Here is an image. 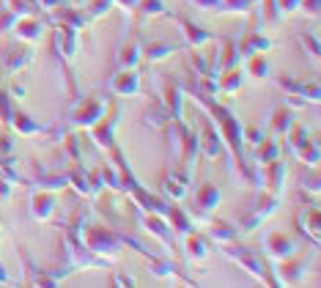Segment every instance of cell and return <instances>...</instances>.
I'll return each instance as SVG.
<instances>
[{
	"label": "cell",
	"instance_id": "obj_5",
	"mask_svg": "<svg viewBox=\"0 0 321 288\" xmlns=\"http://www.w3.org/2000/svg\"><path fill=\"white\" fill-rule=\"evenodd\" d=\"M285 143H288L291 154L299 159L305 167H318L321 162V151H318V140L310 137L305 124H294L288 132H285Z\"/></svg>",
	"mask_w": 321,
	"mask_h": 288
},
{
	"label": "cell",
	"instance_id": "obj_53",
	"mask_svg": "<svg viewBox=\"0 0 321 288\" xmlns=\"http://www.w3.org/2000/svg\"><path fill=\"white\" fill-rule=\"evenodd\" d=\"M9 93H11V99H14V102H22V99H25V85H19V83H11Z\"/></svg>",
	"mask_w": 321,
	"mask_h": 288
},
{
	"label": "cell",
	"instance_id": "obj_39",
	"mask_svg": "<svg viewBox=\"0 0 321 288\" xmlns=\"http://www.w3.org/2000/svg\"><path fill=\"white\" fill-rule=\"evenodd\" d=\"M297 42L307 52V58H310L313 63H318V58H321V42H318L316 33H313V30H297Z\"/></svg>",
	"mask_w": 321,
	"mask_h": 288
},
{
	"label": "cell",
	"instance_id": "obj_7",
	"mask_svg": "<svg viewBox=\"0 0 321 288\" xmlns=\"http://www.w3.org/2000/svg\"><path fill=\"white\" fill-rule=\"evenodd\" d=\"M277 203H280L277 195H272V192H261V195L252 200L250 209L242 214V220H239V228H236V231H239V233H252L266 217H272V214L277 211Z\"/></svg>",
	"mask_w": 321,
	"mask_h": 288
},
{
	"label": "cell",
	"instance_id": "obj_12",
	"mask_svg": "<svg viewBox=\"0 0 321 288\" xmlns=\"http://www.w3.org/2000/svg\"><path fill=\"white\" fill-rule=\"evenodd\" d=\"M297 228L302 233V239L310 244V250H318L321 244V211H318V203H310V206H302L297 214Z\"/></svg>",
	"mask_w": 321,
	"mask_h": 288
},
{
	"label": "cell",
	"instance_id": "obj_49",
	"mask_svg": "<svg viewBox=\"0 0 321 288\" xmlns=\"http://www.w3.org/2000/svg\"><path fill=\"white\" fill-rule=\"evenodd\" d=\"M299 11H305L307 17L321 14V0H299Z\"/></svg>",
	"mask_w": 321,
	"mask_h": 288
},
{
	"label": "cell",
	"instance_id": "obj_24",
	"mask_svg": "<svg viewBox=\"0 0 321 288\" xmlns=\"http://www.w3.org/2000/svg\"><path fill=\"white\" fill-rule=\"evenodd\" d=\"M9 126L17 132V135H22V137H36V135H47L50 132V126H44V124H39L33 116H28L25 110H19V107H14V113H11V121Z\"/></svg>",
	"mask_w": 321,
	"mask_h": 288
},
{
	"label": "cell",
	"instance_id": "obj_55",
	"mask_svg": "<svg viewBox=\"0 0 321 288\" xmlns=\"http://www.w3.org/2000/svg\"><path fill=\"white\" fill-rule=\"evenodd\" d=\"M66 0H39V9H44V11H52V9H58V6H63Z\"/></svg>",
	"mask_w": 321,
	"mask_h": 288
},
{
	"label": "cell",
	"instance_id": "obj_8",
	"mask_svg": "<svg viewBox=\"0 0 321 288\" xmlns=\"http://www.w3.org/2000/svg\"><path fill=\"white\" fill-rule=\"evenodd\" d=\"M165 17H168V19H173V22L179 25V30H181V36H184V44H187L189 50H201L203 44L217 42L214 33L206 30V28H201V25H198L192 17H187L184 11H168Z\"/></svg>",
	"mask_w": 321,
	"mask_h": 288
},
{
	"label": "cell",
	"instance_id": "obj_1",
	"mask_svg": "<svg viewBox=\"0 0 321 288\" xmlns=\"http://www.w3.org/2000/svg\"><path fill=\"white\" fill-rule=\"evenodd\" d=\"M189 93H192L195 102L209 113V118L214 121L217 132H220V137H222V143L231 149V157H234V162H236L239 178H242L244 184L258 187L255 167H252L250 162H244V140H242V124H239V118L225 104L217 102L214 96H209V93H203V91H198V88H189Z\"/></svg>",
	"mask_w": 321,
	"mask_h": 288
},
{
	"label": "cell",
	"instance_id": "obj_27",
	"mask_svg": "<svg viewBox=\"0 0 321 288\" xmlns=\"http://www.w3.org/2000/svg\"><path fill=\"white\" fill-rule=\"evenodd\" d=\"M184 44H173V42H140V52L148 63H159L170 58L173 52H179Z\"/></svg>",
	"mask_w": 321,
	"mask_h": 288
},
{
	"label": "cell",
	"instance_id": "obj_44",
	"mask_svg": "<svg viewBox=\"0 0 321 288\" xmlns=\"http://www.w3.org/2000/svg\"><path fill=\"white\" fill-rule=\"evenodd\" d=\"M299 190H302V192H310V195H318V192H321L318 167H310V176H302V182H299Z\"/></svg>",
	"mask_w": 321,
	"mask_h": 288
},
{
	"label": "cell",
	"instance_id": "obj_52",
	"mask_svg": "<svg viewBox=\"0 0 321 288\" xmlns=\"http://www.w3.org/2000/svg\"><path fill=\"white\" fill-rule=\"evenodd\" d=\"M110 283H113V285H126V288H132V285H135V280H132V277H126V274H118V272H113Z\"/></svg>",
	"mask_w": 321,
	"mask_h": 288
},
{
	"label": "cell",
	"instance_id": "obj_28",
	"mask_svg": "<svg viewBox=\"0 0 321 288\" xmlns=\"http://www.w3.org/2000/svg\"><path fill=\"white\" fill-rule=\"evenodd\" d=\"M220 200H222L220 187L211 184V182H203V184L195 190V206H198L201 211H214L217 206H220Z\"/></svg>",
	"mask_w": 321,
	"mask_h": 288
},
{
	"label": "cell",
	"instance_id": "obj_30",
	"mask_svg": "<svg viewBox=\"0 0 321 288\" xmlns=\"http://www.w3.org/2000/svg\"><path fill=\"white\" fill-rule=\"evenodd\" d=\"M294 124H297V121H294V110H291L288 104L275 107V110H272V118H269V132H272L275 137H285V132H288Z\"/></svg>",
	"mask_w": 321,
	"mask_h": 288
},
{
	"label": "cell",
	"instance_id": "obj_57",
	"mask_svg": "<svg viewBox=\"0 0 321 288\" xmlns=\"http://www.w3.org/2000/svg\"><path fill=\"white\" fill-rule=\"evenodd\" d=\"M11 283V277H9V272H6V266L0 264V285H9Z\"/></svg>",
	"mask_w": 321,
	"mask_h": 288
},
{
	"label": "cell",
	"instance_id": "obj_3",
	"mask_svg": "<svg viewBox=\"0 0 321 288\" xmlns=\"http://www.w3.org/2000/svg\"><path fill=\"white\" fill-rule=\"evenodd\" d=\"M80 242H83L93 256L99 258H107L113 261L124 250L121 244V236H118V228H107V225H93V223H83V231H80Z\"/></svg>",
	"mask_w": 321,
	"mask_h": 288
},
{
	"label": "cell",
	"instance_id": "obj_21",
	"mask_svg": "<svg viewBox=\"0 0 321 288\" xmlns=\"http://www.w3.org/2000/svg\"><path fill=\"white\" fill-rule=\"evenodd\" d=\"M258 170H261V178H264V184L266 187V192H272V195H283V187H285V162L283 159H272V162H266V165H258Z\"/></svg>",
	"mask_w": 321,
	"mask_h": 288
},
{
	"label": "cell",
	"instance_id": "obj_50",
	"mask_svg": "<svg viewBox=\"0 0 321 288\" xmlns=\"http://www.w3.org/2000/svg\"><path fill=\"white\" fill-rule=\"evenodd\" d=\"M277 9H280V17L297 14L299 11V0H277Z\"/></svg>",
	"mask_w": 321,
	"mask_h": 288
},
{
	"label": "cell",
	"instance_id": "obj_6",
	"mask_svg": "<svg viewBox=\"0 0 321 288\" xmlns=\"http://www.w3.org/2000/svg\"><path fill=\"white\" fill-rule=\"evenodd\" d=\"M52 22V47H55V55L60 63H66V71L72 75V63L77 58V39L80 30L72 28L66 22H58V19H50Z\"/></svg>",
	"mask_w": 321,
	"mask_h": 288
},
{
	"label": "cell",
	"instance_id": "obj_11",
	"mask_svg": "<svg viewBox=\"0 0 321 288\" xmlns=\"http://www.w3.org/2000/svg\"><path fill=\"white\" fill-rule=\"evenodd\" d=\"M107 91L118 99H132V96H140L143 93V77L138 69H118L115 75L107 80Z\"/></svg>",
	"mask_w": 321,
	"mask_h": 288
},
{
	"label": "cell",
	"instance_id": "obj_16",
	"mask_svg": "<svg viewBox=\"0 0 321 288\" xmlns=\"http://www.w3.org/2000/svg\"><path fill=\"white\" fill-rule=\"evenodd\" d=\"M135 220L143 225V231H146V233H151V236L159 239L168 250H173V231H170V225H168L165 217H159V214H148V211H143V209L135 206Z\"/></svg>",
	"mask_w": 321,
	"mask_h": 288
},
{
	"label": "cell",
	"instance_id": "obj_42",
	"mask_svg": "<svg viewBox=\"0 0 321 288\" xmlns=\"http://www.w3.org/2000/svg\"><path fill=\"white\" fill-rule=\"evenodd\" d=\"M63 159H69V162H80L83 159V154H80V137L77 135H63Z\"/></svg>",
	"mask_w": 321,
	"mask_h": 288
},
{
	"label": "cell",
	"instance_id": "obj_43",
	"mask_svg": "<svg viewBox=\"0 0 321 288\" xmlns=\"http://www.w3.org/2000/svg\"><path fill=\"white\" fill-rule=\"evenodd\" d=\"M14 107H17V102L11 99V93L0 88V124H6V126H9V121H11V113H14Z\"/></svg>",
	"mask_w": 321,
	"mask_h": 288
},
{
	"label": "cell",
	"instance_id": "obj_33",
	"mask_svg": "<svg viewBox=\"0 0 321 288\" xmlns=\"http://www.w3.org/2000/svg\"><path fill=\"white\" fill-rule=\"evenodd\" d=\"M66 182H69L80 195L91 198V176H88V170L83 167V162H72L69 165V170H66Z\"/></svg>",
	"mask_w": 321,
	"mask_h": 288
},
{
	"label": "cell",
	"instance_id": "obj_13",
	"mask_svg": "<svg viewBox=\"0 0 321 288\" xmlns=\"http://www.w3.org/2000/svg\"><path fill=\"white\" fill-rule=\"evenodd\" d=\"M198 154L206 157V159H217V157L225 154V143H222L220 132H217V126L209 116H203V121H201V132H198Z\"/></svg>",
	"mask_w": 321,
	"mask_h": 288
},
{
	"label": "cell",
	"instance_id": "obj_15",
	"mask_svg": "<svg viewBox=\"0 0 321 288\" xmlns=\"http://www.w3.org/2000/svg\"><path fill=\"white\" fill-rule=\"evenodd\" d=\"M302 253L299 242H294L288 233H280V231H272L264 236V256L272 258V261H283V258H291Z\"/></svg>",
	"mask_w": 321,
	"mask_h": 288
},
{
	"label": "cell",
	"instance_id": "obj_51",
	"mask_svg": "<svg viewBox=\"0 0 321 288\" xmlns=\"http://www.w3.org/2000/svg\"><path fill=\"white\" fill-rule=\"evenodd\" d=\"M0 157H6V159L14 157V140L9 135H0Z\"/></svg>",
	"mask_w": 321,
	"mask_h": 288
},
{
	"label": "cell",
	"instance_id": "obj_2",
	"mask_svg": "<svg viewBox=\"0 0 321 288\" xmlns=\"http://www.w3.org/2000/svg\"><path fill=\"white\" fill-rule=\"evenodd\" d=\"M220 253H222L225 258L234 261L236 266H242V269L247 272L252 280H258V283H264V285H277V280H275V274H272L269 264H266V256H264V253L247 250V247L234 244V242L220 244Z\"/></svg>",
	"mask_w": 321,
	"mask_h": 288
},
{
	"label": "cell",
	"instance_id": "obj_22",
	"mask_svg": "<svg viewBox=\"0 0 321 288\" xmlns=\"http://www.w3.org/2000/svg\"><path fill=\"white\" fill-rule=\"evenodd\" d=\"M272 47H275V42L264 30H244V36L236 42V52L239 58H247V55H255V52H269Z\"/></svg>",
	"mask_w": 321,
	"mask_h": 288
},
{
	"label": "cell",
	"instance_id": "obj_56",
	"mask_svg": "<svg viewBox=\"0 0 321 288\" xmlns=\"http://www.w3.org/2000/svg\"><path fill=\"white\" fill-rule=\"evenodd\" d=\"M138 3L140 0H115V6H121V9H126V11H135L138 9Z\"/></svg>",
	"mask_w": 321,
	"mask_h": 288
},
{
	"label": "cell",
	"instance_id": "obj_23",
	"mask_svg": "<svg viewBox=\"0 0 321 288\" xmlns=\"http://www.w3.org/2000/svg\"><path fill=\"white\" fill-rule=\"evenodd\" d=\"M11 33H14L19 42H25V44H36V42H42L44 22H42V19H39L36 14H25V17H19L17 22H14Z\"/></svg>",
	"mask_w": 321,
	"mask_h": 288
},
{
	"label": "cell",
	"instance_id": "obj_38",
	"mask_svg": "<svg viewBox=\"0 0 321 288\" xmlns=\"http://www.w3.org/2000/svg\"><path fill=\"white\" fill-rule=\"evenodd\" d=\"M168 11L170 9L165 6V0H140L135 14H138L140 22H146V19H154V17H165Z\"/></svg>",
	"mask_w": 321,
	"mask_h": 288
},
{
	"label": "cell",
	"instance_id": "obj_34",
	"mask_svg": "<svg viewBox=\"0 0 321 288\" xmlns=\"http://www.w3.org/2000/svg\"><path fill=\"white\" fill-rule=\"evenodd\" d=\"M280 151H283V149H280L277 137H275V135H272V137L266 135L261 143L255 146V157H252V162H255V167H258V165H266V162H272V159H277Z\"/></svg>",
	"mask_w": 321,
	"mask_h": 288
},
{
	"label": "cell",
	"instance_id": "obj_35",
	"mask_svg": "<svg viewBox=\"0 0 321 288\" xmlns=\"http://www.w3.org/2000/svg\"><path fill=\"white\" fill-rule=\"evenodd\" d=\"M140 61H143L140 39H132L129 44H121V50H118V69H138Z\"/></svg>",
	"mask_w": 321,
	"mask_h": 288
},
{
	"label": "cell",
	"instance_id": "obj_31",
	"mask_svg": "<svg viewBox=\"0 0 321 288\" xmlns=\"http://www.w3.org/2000/svg\"><path fill=\"white\" fill-rule=\"evenodd\" d=\"M143 124L151 126V129H165V126L170 124L168 110H165V104H162L159 99H151V102L146 104V110H143Z\"/></svg>",
	"mask_w": 321,
	"mask_h": 288
},
{
	"label": "cell",
	"instance_id": "obj_45",
	"mask_svg": "<svg viewBox=\"0 0 321 288\" xmlns=\"http://www.w3.org/2000/svg\"><path fill=\"white\" fill-rule=\"evenodd\" d=\"M189 66L195 69L198 77H206L209 75V55H203L201 50H192L189 52Z\"/></svg>",
	"mask_w": 321,
	"mask_h": 288
},
{
	"label": "cell",
	"instance_id": "obj_47",
	"mask_svg": "<svg viewBox=\"0 0 321 288\" xmlns=\"http://www.w3.org/2000/svg\"><path fill=\"white\" fill-rule=\"evenodd\" d=\"M17 19H19V14H14V11H9V9H0V33H11Z\"/></svg>",
	"mask_w": 321,
	"mask_h": 288
},
{
	"label": "cell",
	"instance_id": "obj_14",
	"mask_svg": "<svg viewBox=\"0 0 321 288\" xmlns=\"http://www.w3.org/2000/svg\"><path fill=\"white\" fill-rule=\"evenodd\" d=\"M275 280L277 285H299L307 274V261L302 258V253L291 258H283V261H275Z\"/></svg>",
	"mask_w": 321,
	"mask_h": 288
},
{
	"label": "cell",
	"instance_id": "obj_10",
	"mask_svg": "<svg viewBox=\"0 0 321 288\" xmlns=\"http://www.w3.org/2000/svg\"><path fill=\"white\" fill-rule=\"evenodd\" d=\"M275 83H277V88L283 91V96H302L307 104H318L321 102V85L316 83V80L302 83V80H297L291 75H277Z\"/></svg>",
	"mask_w": 321,
	"mask_h": 288
},
{
	"label": "cell",
	"instance_id": "obj_41",
	"mask_svg": "<svg viewBox=\"0 0 321 288\" xmlns=\"http://www.w3.org/2000/svg\"><path fill=\"white\" fill-rule=\"evenodd\" d=\"M115 9V0H85V14L91 19H102Z\"/></svg>",
	"mask_w": 321,
	"mask_h": 288
},
{
	"label": "cell",
	"instance_id": "obj_19",
	"mask_svg": "<svg viewBox=\"0 0 321 288\" xmlns=\"http://www.w3.org/2000/svg\"><path fill=\"white\" fill-rule=\"evenodd\" d=\"M30 214L33 220H39V223H50L52 217H55V209H58V195L50 190H33L30 192Z\"/></svg>",
	"mask_w": 321,
	"mask_h": 288
},
{
	"label": "cell",
	"instance_id": "obj_58",
	"mask_svg": "<svg viewBox=\"0 0 321 288\" xmlns=\"http://www.w3.org/2000/svg\"><path fill=\"white\" fill-rule=\"evenodd\" d=\"M22 3H28L33 11H39V0H22Z\"/></svg>",
	"mask_w": 321,
	"mask_h": 288
},
{
	"label": "cell",
	"instance_id": "obj_9",
	"mask_svg": "<svg viewBox=\"0 0 321 288\" xmlns=\"http://www.w3.org/2000/svg\"><path fill=\"white\" fill-rule=\"evenodd\" d=\"M118 118H121V107L118 104H107L105 116L99 118L97 124L88 129V135H91V140L99 146V149L110 151L115 146V129H118Z\"/></svg>",
	"mask_w": 321,
	"mask_h": 288
},
{
	"label": "cell",
	"instance_id": "obj_37",
	"mask_svg": "<svg viewBox=\"0 0 321 288\" xmlns=\"http://www.w3.org/2000/svg\"><path fill=\"white\" fill-rule=\"evenodd\" d=\"M184 253H187V258H192V261H206V256H209L206 239L198 236L195 231L184 233Z\"/></svg>",
	"mask_w": 321,
	"mask_h": 288
},
{
	"label": "cell",
	"instance_id": "obj_36",
	"mask_svg": "<svg viewBox=\"0 0 321 288\" xmlns=\"http://www.w3.org/2000/svg\"><path fill=\"white\" fill-rule=\"evenodd\" d=\"M272 71L269 66V58H266V52H255V55H247L244 58V75L255 77V80H266Z\"/></svg>",
	"mask_w": 321,
	"mask_h": 288
},
{
	"label": "cell",
	"instance_id": "obj_25",
	"mask_svg": "<svg viewBox=\"0 0 321 288\" xmlns=\"http://www.w3.org/2000/svg\"><path fill=\"white\" fill-rule=\"evenodd\" d=\"M50 19H58V22H66V25H72V28H77V30H83V28H88V25L93 22L91 17L85 14V9L83 6H58V9H52L50 11Z\"/></svg>",
	"mask_w": 321,
	"mask_h": 288
},
{
	"label": "cell",
	"instance_id": "obj_4",
	"mask_svg": "<svg viewBox=\"0 0 321 288\" xmlns=\"http://www.w3.org/2000/svg\"><path fill=\"white\" fill-rule=\"evenodd\" d=\"M107 104H110V102H107L105 96H99V93L74 96V102L69 107V116H66V124L74 126V129H91V126L105 116Z\"/></svg>",
	"mask_w": 321,
	"mask_h": 288
},
{
	"label": "cell",
	"instance_id": "obj_40",
	"mask_svg": "<svg viewBox=\"0 0 321 288\" xmlns=\"http://www.w3.org/2000/svg\"><path fill=\"white\" fill-rule=\"evenodd\" d=\"M255 9H261V22L266 28H277L280 25V9H277V0H258Z\"/></svg>",
	"mask_w": 321,
	"mask_h": 288
},
{
	"label": "cell",
	"instance_id": "obj_29",
	"mask_svg": "<svg viewBox=\"0 0 321 288\" xmlns=\"http://www.w3.org/2000/svg\"><path fill=\"white\" fill-rule=\"evenodd\" d=\"M165 220H168L170 225H173L170 231H176L179 236H184V233H189V231H195L192 217H189V214L184 211L179 203H173V200H168V214H165Z\"/></svg>",
	"mask_w": 321,
	"mask_h": 288
},
{
	"label": "cell",
	"instance_id": "obj_46",
	"mask_svg": "<svg viewBox=\"0 0 321 288\" xmlns=\"http://www.w3.org/2000/svg\"><path fill=\"white\" fill-rule=\"evenodd\" d=\"M266 137V132L261 129V126L258 124H250V126H242V140L247 146H252V149H255L258 143H261V140Z\"/></svg>",
	"mask_w": 321,
	"mask_h": 288
},
{
	"label": "cell",
	"instance_id": "obj_26",
	"mask_svg": "<svg viewBox=\"0 0 321 288\" xmlns=\"http://www.w3.org/2000/svg\"><path fill=\"white\" fill-rule=\"evenodd\" d=\"M242 85H244V69H239V66H231L217 77V93H222V96H236Z\"/></svg>",
	"mask_w": 321,
	"mask_h": 288
},
{
	"label": "cell",
	"instance_id": "obj_48",
	"mask_svg": "<svg viewBox=\"0 0 321 288\" xmlns=\"http://www.w3.org/2000/svg\"><path fill=\"white\" fill-rule=\"evenodd\" d=\"M189 3L201 11H217V14L222 11V0H189Z\"/></svg>",
	"mask_w": 321,
	"mask_h": 288
},
{
	"label": "cell",
	"instance_id": "obj_54",
	"mask_svg": "<svg viewBox=\"0 0 321 288\" xmlns=\"http://www.w3.org/2000/svg\"><path fill=\"white\" fill-rule=\"evenodd\" d=\"M9 198H11V182H6V178L0 176V203H6Z\"/></svg>",
	"mask_w": 321,
	"mask_h": 288
},
{
	"label": "cell",
	"instance_id": "obj_59",
	"mask_svg": "<svg viewBox=\"0 0 321 288\" xmlns=\"http://www.w3.org/2000/svg\"><path fill=\"white\" fill-rule=\"evenodd\" d=\"M69 6H85V0H69Z\"/></svg>",
	"mask_w": 321,
	"mask_h": 288
},
{
	"label": "cell",
	"instance_id": "obj_17",
	"mask_svg": "<svg viewBox=\"0 0 321 288\" xmlns=\"http://www.w3.org/2000/svg\"><path fill=\"white\" fill-rule=\"evenodd\" d=\"M33 61V50L30 44L19 42V44H9L3 50V55H0V66H3L6 75H19L22 69H28Z\"/></svg>",
	"mask_w": 321,
	"mask_h": 288
},
{
	"label": "cell",
	"instance_id": "obj_32",
	"mask_svg": "<svg viewBox=\"0 0 321 288\" xmlns=\"http://www.w3.org/2000/svg\"><path fill=\"white\" fill-rule=\"evenodd\" d=\"M209 239L217 244H228V242H236L239 239V231L234 225H228L225 220H209V228H206Z\"/></svg>",
	"mask_w": 321,
	"mask_h": 288
},
{
	"label": "cell",
	"instance_id": "obj_20",
	"mask_svg": "<svg viewBox=\"0 0 321 288\" xmlns=\"http://www.w3.org/2000/svg\"><path fill=\"white\" fill-rule=\"evenodd\" d=\"M159 184H162V195H165L168 200L181 203V200L187 198V192H189V173H184L181 167L179 170H168Z\"/></svg>",
	"mask_w": 321,
	"mask_h": 288
},
{
	"label": "cell",
	"instance_id": "obj_18",
	"mask_svg": "<svg viewBox=\"0 0 321 288\" xmlns=\"http://www.w3.org/2000/svg\"><path fill=\"white\" fill-rule=\"evenodd\" d=\"M159 102L165 104L170 121L184 118V88L176 83L173 77H162V96H159Z\"/></svg>",
	"mask_w": 321,
	"mask_h": 288
}]
</instances>
